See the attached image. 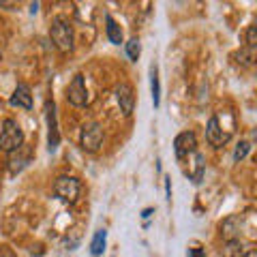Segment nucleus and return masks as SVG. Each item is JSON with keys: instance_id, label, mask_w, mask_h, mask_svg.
<instances>
[{"instance_id": "obj_1", "label": "nucleus", "mask_w": 257, "mask_h": 257, "mask_svg": "<svg viewBox=\"0 0 257 257\" xmlns=\"http://www.w3.org/2000/svg\"><path fill=\"white\" fill-rule=\"evenodd\" d=\"M50 39L52 43L58 47L60 52H73V26H71V22L67 18H56L52 22V28H50Z\"/></svg>"}, {"instance_id": "obj_2", "label": "nucleus", "mask_w": 257, "mask_h": 257, "mask_svg": "<svg viewBox=\"0 0 257 257\" xmlns=\"http://www.w3.org/2000/svg\"><path fill=\"white\" fill-rule=\"evenodd\" d=\"M24 146V131L18 124V120L7 118L3 122V128H0V150L3 152H15Z\"/></svg>"}, {"instance_id": "obj_3", "label": "nucleus", "mask_w": 257, "mask_h": 257, "mask_svg": "<svg viewBox=\"0 0 257 257\" xmlns=\"http://www.w3.org/2000/svg\"><path fill=\"white\" fill-rule=\"evenodd\" d=\"M79 191H82V184H79V180L73 178V176H60V178H56V182H54V193L62 202L73 204L79 197Z\"/></svg>"}, {"instance_id": "obj_4", "label": "nucleus", "mask_w": 257, "mask_h": 257, "mask_svg": "<svg viewBox=\"0 0 257 257\" xmlns=\"http://www.w3.org/2000/svg\"><path fill=\"white\" fill-rule=\"evenodd\" d=\"M79 144L88 152H96L103 144V126L99 122H88L82 126V135H79Z\"/></svg>"}, {"instance_id": "obj_5", "label": "nucleus", "mask_w": 257, "mask_h": 257, "mask_svg": "<svg viewBox=\"0 0 257 257\" xmlns=\"http://www.w3.org/2000/svg\"><path fill=\"white\" fill-rule=\"evenodd\" d=\"M67 99H69L71 105H75V107H84L88 103V90H86L84 75L73 77V82H71L67 88Z\"/></svg>"}, {"instance_id": "obj_6", "label": "nucleus", "mask_w": 257, "mask_h": 257, "mask_svg": "<svg viewBox=\"0 0 257 257\" xmlns=\"http://www.w3.org/2000/svg\"><path fill=\"white\" fill-rule=\"evenodd\" d=\"M114 94H116V101H118V105H120V111H122L124 116H131L133 109H135V92H133L131 84L120 82L116 86Z\"/></svg>"}, {"instance_id": "obj_7", "label": "nucleus", "mask_w": 257, "mask_h": 257, "mask_svg": "<svg viewBox=\"0 0 257 257\" xmlns=\"http://www.w3.org/2000/svg\"><path fill=\"white\" fill-rule=\"evenodd\" d=\"M174 150H176V157H178V159H184V157L193 155V152L197 150V138H195V133H193V131L178 133V135H176V140H174Z\"/></svg>"}, {"instance_id": "obj_8", "label": "nucleus", "mask_w": 257, "mask_h": 257, "mask_svg": "<svg viewBox=\"0 0 257 257\" xmlns=\"http://www.w3.org/2000/svg\"><path fill=\"white\" fill-rule=\"evenodd\" d=\"M206 140L210 142V146H214V148H221L223 144L229 140V133H225V131H223L219 116H212L210 120H208V126H206Z\"/></svg>"}, {"instance_id": "obj_9", "label": "nucleus", "mask_w": 257, "mask_h": 257, "mask_svg": "<svg viewBox=\"0 0 257 257\" xmlns=\"http://www.w3.org/2000/svg\"><path fill=\"white\" fill-rule=\"evenodd\" d=\"M47 124H50V138H47V148L54 152L60 144V133H58V122H56V105L54 101L47 103Z\"/></svg>"}, {"instance_id": "obj_10", "label": "nucleus", "mask_w": 257, "mask_h": 257, "mask_svg": "<svg viewBox=\"0 0 257 257\" xmlns=\"http://www.w3.org/2000/svg\"><path fill=\"white\" fill-rule=\"evenodd\" d=\"M9 103L13 107H22V109H32V94L30 88L26 84H18V88L13 90Z\"/></svg>"}, {"instance_id": "obj_11", "label": "nucleus", "mask_w": 257, "mask_h": 257, "mask_svg": "<svg viewBox=\"0 0 257 257\" xmlns=\"http://www.w3.org/2000/svg\"><path fill=\"white\" fill-rule=\"evenodd\" d=\"M223 257H248V244L240 242V240H229L221 251Z\"/></svg>"}, {"instance_id": "obj_12", "label": "nucleus", "mask_w": 257, "mask_h": 257, "mask_svg": "<svg viewBox=\"0 0 257 257\" xmlns=\"http://www.w3.org/2000/svg\"><path fill=\"white\" fill-rule=\"evenodd\" d=\"M105 24H107V26H105L107 39H109V41L114 43V45H120V43H122V28H120L118 24L114 22V18H109V15L105 18Z\"/></svg>"}, {"instance_id": "obj_13", "label": "nucleus", "mask_w": 257, "mask_h": 257, "mask_svg": "<svg viewBox=\"0 0 257 257\" xmlns=\"http://www.w3.org/2000/svg\"><path fill=\"white\" fill-rule=\"evenodd\" d=\"M150 88H152V103H155V107H159L161 105V86H159V71L155 64H152V69H150Z\"/></svg>"}, {"instance_id": "obj_14", "label": "nucleus", "mask_w": 257, "mask_h": 257, "mask_svg": "<svg viewBox=\"0 0 257 257\" xmlns=\"http://www.w3.org/2000/svg\"><path fill=\"white\" fill-rule=\"evenodd\" d=\"M105 240H107V231L105 229H96V234L90 242V253L92 255H101L103 248H105Z\"/></svg>"}, {"instance_id": "obj_15", "label": "nucleus", "mask_w": 257, "mask_h": 257, "mask_svg": "<svg viewBox=\"0 0 257 257\" xmlns=\"http://www.w3.org/2000/svg\"><path fill=\"white\" fill-rule=\"evenodd\" d=\"M126 47V56L131 58L133 62H138V58H140V54H142V43H140V39H128V43L124 45Z\"/></svg>"}, {"instance_id": "obj_16", "label": "nucleus", "mask_w": 257, "mask_h": 257, "mask_svg": "<svg viewBox=\"0 0 257 257\" xmlns=\"http://www.w3.org/2000/svg\"><path fill=\"white\" fill-rule=\"evenodd\" d=\"M28 161H30V155H26V157H11V159H9V172H11V174L22 172L24 167L28 165Z\"/></svg>"}, {"instance_id": "obj_17", "label": "nucleus", "mask_w": 257, "mask_h": 257, "mask_svg": "<svg viewBox=\"0 0 257 257\" xmlns=\"http://www.w3.org/2000/svg\"><path fill=\"white\" fill-rule=\"evenodd\" d=\"M234 58H238L236 62H242L244 67H248V64H253V60H255V50L244 47V50H240L238 54H234Z\"/></svg>"}, {"instance_id": "obj_18", "label": "nucleus", "mask_w": 257, "mask_h": 257, "mask_svg": "<svg viewBox=\"0 0 257 257\" xmlns=\"http://www.w3.org/2000/svg\"><path fill=\"white\" fill-rule=\"evenodd\" d=\"M248 150H251V144H248V142H240L236 146V150H234V161H242L248 155Z\"/></svg>"}, {"instance_id": "obj_19", "label": "nucleus", "mask_w": 257, "mask_h": 257, "mask_svg": "<svg viewBox=\"0 0 257 257\" xmlns=\"http://www.w3.org/2000/svg\"><path fill=\"white\" fill-rule=\"evenodd\" d=\"M246 47L257 52V24H253L251 28L246 30Z\"/></svg>"}, {"instance_id": "obj_20", "label": "nucleus", "mask_w": 257, "mask_h": 257, "mask_svg": "<svg viewBox=\"0 0 257 257\" xmlns=\"http://www.w3.org/2000/svg\"><path fill=\"white\" fill-rule=\"evenodd\" d=\"M187 257H206V251H204V248H189V251H187Z\"/></svg>"}, {"instance_id": "obj_21", "label": "nucleus", "mask_w": 257, "mask_h": 257, "mask_svg": "<svg viewBox=\"0 0 257 257\" xmlns=\"http://www.w3.org/2000/svg\"><path fill=\"white\" fill-rule=\"evenodd\" d=\"M0 257H18L11 248H7V246H0Z\"/></svg>"}, {"instance_id": "obj_22", "label": "nucleus", "mask_w": 257, "mask_h": 257, "mask_svg": "<svg viewBox=\"0 0 257 257\" xmlns=\"http://www.w3.org/2000/svg\"><path fill=\"white\" fill-rule=\"evenodd\" d=\"M165 191H167V199H172V182H170V178H165Z\"/></svg>"}, {"instance_id": "obj_23", "label": "nucleus", "mask_w": 257, "mask_h": 257, "mask_svg": "<svg viewBox=\"0 0 257 257\" xmlns=\"http://www.w3.org/2000/svg\"><path fill=\"white\" fill-rule=\"evenodd\" d=\"M152 212H155V210H152V208H146V210H144V212H142V216H144V219H148V216H150Z\"/></svg>"}, {"instance_id": "obj_24", "label": "nucleus", "mask_w": 257, "mask_h": 257, "mask_svg": "<svg viewBox=\"0 0 257 257\" xmlns=\"http://www.w3.org/2000/svg\"><path fill=\"white\" fill-rule=\"evenodd\" d=\"M37 9H39V5L35 3V5H30V13H37Z\"/></svg>"}]
</instances>
